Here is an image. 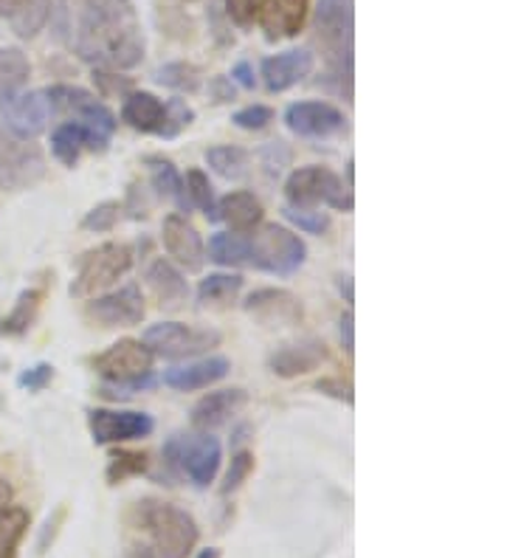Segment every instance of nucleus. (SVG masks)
Wrapping results in <instances>:
<instances>
[{
    "label": "nucleus",
    "mask_w": 507,
    "mask_h": 558,
    "mask_svg": "<svg viewBox=\"0 0 507 558\" xmlns=\"http://www.w3.org/2000/svg\"><path fill=\"white\" fill-rule=\"evenodd\" d=\"M240 291H243V277H237V274H209L197 286V300L203 305H224V302L237 300Z\"/></svg>",
    "instance_id": "nucleus-32"
},
{
    "label": "nucleus",
    "mask_w": 507,
    "mask_h": 558,
    "mask_svg": "<svg viewBox=\"0 0 507 558\" xmlns=\"http://www.w3.org/2000/svg\"><path fill=\"white\" fill-rule=\"evenodd\" d=\"M311 0H263L257 7L259 32L268 43L291 40L307 23Z\"/></svg>",
    "instance_id": "nucleus-16"
},
{
    "label": "nucleus",
    "mask_w": 507,
    "mask_h": 558,
    "mask_svg": "<svg viewBox=\"0 0 507 558\" xmlns=\"http://www.w3.org/2000/svg\"><path fill=\"white\" fill-rule=\"evenodd\" d=\"M285 198L291 209H316V206H330L336 211H352L350 186L327 167H302L293 172L285 184Z\"/></svg>",
    "instance_id": "nucleus-7"
},
{
    "label": "nucleus",
    "mask_w": 507,
    "mask_h": 558,
    "mask_svg": "<svg viewBox=\"0 0 507 558\" xmlns=\"http://www.w3.org/2000/svg\"><path fill=\"white\" fill-rule=\"evenodd\" d=\"M209 259L226 268L249 266V240L237 234H215L209 240Z\"/></svg>",
    "instance_id": "nucleus-33"
},
{
    "label": "nucleus",
    "mask_w": 507,
    "mask_h": 558,
    "mask_svg": "<svg viewBox=\"0 0 507 558\" xmlns=\"http://www.w3.org/2000/svg\"><path fill=\"white\" fill-rule=\"evenodd\" d=\"M133 268V248L124 243L96 245L80 257L76 277L71 282V296L85 300L99 291H108Z\"/></svg>",
    "instance_id": "nucleus-8"
},
{
    "label": "nucleus",
    "mask_w": 507,
    "mask_h": 558,
    "mask_svg": "<svg viewBox=\"0 0 507 558\" xmlns=\"http://www.w3.org/2000/svg\"><path fill=\"white\" fill-rule=\"evenodd\" d=\"M231 369V361L224 355H212V359L192 361L183 367H172L164 373V384L178 392H195V389H206L212 384L224 381Z\"/></svg>",
    "instance_id": "nucleus-20"
},
{
    "label": "nucleus",
    "mask_w": 507,
    "mask_h": 558,
    "mask_svg": "<svg viewBox=\"0 0 507 558\" xmlns=\"http://www.w3.org/2000/svg\"><path fill=\"white\" fill-rule=\"evenodd\" d=\"M251 471H254V454H251V451H237V454L231 457L229 474H226L224 485H220V494H224V497L234 494V490L251 477Z\"/></svg>",
    "instance_id": "nucleus-39"
},
{
    "label": "nucleus",
    "mask_w": 507,
    "mask_h": 558,
    "mask_svg": "<svg viewBox=\"0 0 507 558\" xmlns=\"http://www.w3.org/2000/svg\"><path fill=\"white\" fill-rule=\"evenodd\" d=\"M164 460L176 474L190 477L195 488H209L220 471L224 449H220V440L212 435H172L164 446Z\"/></svg>",
    "instance_id": "nucleus-6"
},
{
    "label": "nucleus",
    "mask_w": 507,
    "mask_h": 558,
    "mask_svg": "<svg viewBox=\"0 0 507 558\" xmlns=\"http://www.w3.org/2000/svg\"><path fill=\"white\" fill-rule=\"evenodd\" d=\"M231 82H240V85H243L245 90L254 88V85H257V76H254V69H251V62H245V60L237 62L234 69H231Z\"/></svg>",
    "instance_id": "nucleus-48"
},
{
    "label": "nucleus",
    "mask_w": 507,
    "mask_h": 558,
    "mask_svg": "<svg viewBox=\"0 0 507 558\" xmlns=\"http://www.w3.org/2000/svg\"><path fill=\"white\" fill-rule=\"evenodd\" d=\"M341 293H347V302H352V277H341Z\"/></svg>",
    "instance_id": "nucleus-53"
},
{
    "label": "nucleus",
    "mask_w": 507,
    "mask_h": 558,
    "mask_svg": "<svg viewBox=\"0 0 507 558\" xmlns=\"http://www.w3.org/2000/svg\"><path fill=\"white\" fill-rule=\"evenodd\" d=\"M94 82H96V88H99V96H105V99L130 94V90H133V82H130L128 76H119L113 74V71H105V69L94 71Z\"/></svg>",
    "instance_id": "nucleus-43"
},
{
    "label": "nucleus",
    "mask_w": 507,
    "mask_h": 558,
    "mask_svg": "<svg viewBox=\"0 0 507 558\" xmlns=\"http://www.w3.org/2000/svg\"><path fill=\"white\" fill-rule=\"evenodd\" d=\"M124 558H156V553L149 550V547H144V545H133Z\"/></svg>",
    "instance_id": "nucleus-52"
},
{
    "label": "nucleus",
    "mask_w": 507,
    "mask_h": 558,
    "mask_svg": "<svg viewBox=\"0 0 507 558\" xmlns=\"http://www.w3.org/2000/svg\"><path fill=\"white\" fill-rule=\"evenodd\" d=\"M74 46L96 69H135L147 46L133 0H85Z\"/></svg>",
    "instance_id": "nucleus-1"
},
{
    "label": "nucleus",
    "mask_w": 507,
    "mask_h": 558,
    "mask_svg": "<svg viewBox=\"0 0 507 558\" xmlns=\"http://www.w3.org/2000/svg\"><path fill=\"white\" fill-rule=\"evenodd\" d=\"M206 163L226 181H237L249 170V153L234 144H220V147H209L206 150Z\"/></svg>",
    "instance_id": "nucleus-31"
},
{
    "label": "nucleus",
    "mask_w": 507,
    "mask_h": 558,
    "mask_svg": "<svg viewBox=\"0 0 507 558\" xmlns=\"http://www.w3.org/2000/svg\"><path fill=\"white\" fill-rule=\"evenodd\" d=\"M327 361V348L322 339H302L282 344L277 353L268 359L270 373L279 378H299L313 369H318Z\"/></svg>",
    "instance_id": "nucleus-18"
},
{
    "label": "nucleus",
    "mask_w": 507,
    "mask_h": 558,
    "mask_svg": "<svg viewBox=\"0 0 507 558\" xmlns=\"http://www.w3.org/2000/svg\"><path fill=\"white\" fill-rule=\"evenodd\" d=\"M352 325H355V319H352L350 311H347V314H341V344H345L347 355H352V350H355V339H352Z\"/></svg>",
    "instance_id": "nucleus-49"
},
{
    "label": "nucleus",
    "mask_w": 507,
    "mask_h": 558,
    "mask_svg": "<svg viewBox=\"0 0 507 558\" xmlns=\"http://www.w3.org/2000/svg\"><path fill=\"white\" fill-rule=\"evenodd\" d=\"M156 82L181 94H195L201 88V69L192 62H167L156 71Z\"/></svg>",
    "instance_id": "nucleus-34"
},
{
    "label": "nucleus",
    "mask_w": 507,
    "mask_h": 558,
    "mask_svg": "<svg viewBox=\"0 0 507 558\" xmlns=\"http://www.w3.org/2000/svg\"><path fill=\"white\" fill-rule=\"evenodd\" d=\"M147 167L153 172V186L158 190V195L164 198L176 201V206L181 211H190V198H186V186H183V178L181 172L176 170V163L169 161V158L161 156H149L147 158Z\"/></svg>",
    "instance_id": "nucleus-26"
},
{
    "label": "nucleus",
    "mask_w": 507,
    "mask_h": 558,
    "mask_svg": "<svg viewBox=\"0 0 507 558\" xmlns=\"http://www.w3.org/2000/svg\"><path fill=\"white\" fill-rule=\"evenodd\" d=\"M135 522L153 538L156 558H186L201 538L195 517L161 499H144L135 505Z\"/></svg>",
    "instance_id": "nucleus-3"
},
{
    "label": "nucleus",
    "mask_w": 507,
    "mask_h": 558,
    "mask_svg": "<svg viewBox=\"0 0 507 558\" xmlns=\"http://www.w3.org/2000/svg\"><path fill=\"white\" fill-rule=\"evenodd\" d=\"M217 344H220L217 330H203V327H190L181 325V322H161V325H153L144 333V348L149 353L172 361L209 353Z\"/></svg>",
    "instance_id": "nucleus-9"
},
{
    "label": "nucleus",
    "mask_w": 507,
    "mask_h": 558,
    "mask_svg": "<svg viewBox=\"0 0 507 558\" xmlns=\"http://www.w3.org/2000/svg\"><path fill=\"white\" fill-rule=\"evenodd\" d=\"M85 150H108L105 144L96 142V136L88 128H82L76 119L71 122L57 124L55 133H51V153H55L57 161H62L65 167H76L80 156Z\"/></svg>",
    "instance_id": "nucleus-24"
},
{
    "label": "nucleus",
    "mask_w": 507,
    "mask_h": 558,
    "mask_svg": "<svg viewBox=\"0 0 507 558\" xmlns=\"http://www.w3.org/2000/svg\"><path fill=\"white\" fill-rule=\"evenodd\" d=\"M318 392H325V396L336 398V401H345L347 407H352V384L345 381L341 375H336V378H322V381L316 384Z\"/></svg>",
    "instance_id": "nucleus-45"
},
{
    "label": "nucleus",
    "mask_w": 507,
    "mask_h": 558,
    "mask_svg": "<svg viewBox=\"0 0 507 558\" xmlns=\"http://www.w3.org/2000/svg\"><path fill=\"white\" fill-rule=\"evenodd\" d=\"M43 175H46V156L40 147L21 142L0 128V190H28Z\"/></svg>",
    "instance_id": "nucleus-10"
},
{
    "label": "nucleus",
    "mask_w": 507,
    "mask_h": 558,
    "mask_svg": "<svg viewBox=\"0 0 507 558\" xmlns=\"http://www.w3.org/2000/svg\"><path fill=\"white\" fill-rule=\"evenodd\" d=\"M195 558H220V550L217 547H209V550H201Z\"/></svg>",
    "instance_id": "nucleus-54"
},
{
    "label": "nucleus",
    "mask_w": 507,
    "mask_h": 558,
    "mask_svg": "<svg viewBox=\"0 0 507 558\" xmlns=\"http://www.w3.org/2000/svg\"><path fill=\"white\" fill-rule=\"evenodd\" d=\"M122 122H128L138 133H156V136H161L164 122H167V108L149 90H130L122 105Z\"/></svg>",
    "instance_id": "nucleus-23"
},
{
    "label": "nucleus",
    "mask_w": 507,
    "mask_h": 558,
    "mask_svg": "<svg viewBox=\"0 0 507 558\" xmlns=\"http://www.w3.org/2000/svg\"><path fill=\"white\" fill-rule=\"evenodd\" d=\"M51 7H55V0H26L21 12L9 21V26L21 40H32V37L40 35L43 26L51 17Z\"/></svg>",
    "instance_id": "nucleus-30"
},
{
    "label": "nucleus",
    "mask_w": 507,
    "mask_h": 558,
    "mask_svg": "<svg viewBox=\"0 0 507 558\" xmlns=\"http://www.w3.org/2000/svg\"><path fill=\"white\" fill-rule=\"evenodd\" d=\"M285 218L291 220L293 226H299V229L307 234H325L327 229H330V218H327V211L291 209V206H285Z\"/></svg>",
    "instance_id": "nucleus-40"
},
{
    "label": "nucleus",
    "mask_w": 507,
    "mask_h": 558,
    "mask_svg": "<svg viewBox=\"0 0 507 558\" xmlns=\"http://www.w3.org/2000/svg\"><path fill=\"white\" fill-rule=\"evenodd\" d=\"M231 122L237 124L240 130H263L274 122V110L268 105H249V108L237 110Z\"/></svg>",
    "instance_id": "nucleus-42"
},
{
    "label": "nucleus",
    "mask_w": 507,
    "mask_h": 558,
    "mask_svg": "<svg viewBox=\"0 0 507 558\" xmlns=\"http://www.w3.org/2000/svg\"><path fill=\"white\" fill-rule=\"evenodd\" d=\"M183 186H186V198H190V204L197 206L209 220H217V198L215 190H212L209 184V175L201 170H190L186 172Z\"/></svg>",
    "instance_id": "nucleus-35"
},
{
    "label": "nucleus",
    "mask_w": 507,
    "mask_h": 558,
    "mask_svg": "<svg viewBox=\"0 0 507 558\" xmlns=\"http://www.w3.org/2000/svg\"><path fill=\"white\" fill-rule=\"evenodd\" d=\"M90 367L110 384L105 389H116L105 396H130L153 387V353L144 348V341H116L105 353L94 355Z\"/></svg>",
    "instance_id": "nucleus-4"
},
{
    "label": "nucleus",
    "mask_w": 507,
    "mask_h": 558,
    "mask_svg": "<svg viewBox=\"0 0 507 558\" xmlns=\"http://www.w3.org/2000/svg\"><path fill=\"white\" fill-rule=\"evenodd\" d=\"M313 54L304 48H291L282 54H274L263 60V82L270 94H282V90L293 88L304 76L313 74Z\"/></svg>",
    "instance_id": "nucleus-19"
},
{
    "label": "nucleus",
    "mask_w": 507,
    "mask_h": 558,
    "mask_svg": "<svg viewBox=\"0 0 507 558\" xmlns=\"http://www.w3.org/2000/svg\"><path fill=\"white\" fill-rule=\"evenodd\" d=\"M245 403H249L245 389H217V392H209V396H203L195 403V409H192V426L201 432L217 429V426L229 423Z\"/></svg>",
    "instance_id": "nucleus-21"
},
{
    "label": "nucleus",
    "mask_w": 507,
    "mask_h": 558,
    "mask_svg": "<svg viewBox=\"0 0 507 558\" xmlns=\"http://www.w3.org/2000/svg\"><path fill=\"white\" fill-rule=\"evenodd\" d=\"M32 517L23 505H9L0 511V558H17Z\"/></svg>",
    "instance_id": "nucleus-29"
},
{
    "label": "nucleus",
    "mask_w": 507,
    "mask_h": 558,
    "mask_svg": "<svg viewBox=\"0 0 507 558\" xmlns=\"http://www.w3.org/2000/svg\"><path fill=\"white\" fill-rule=\"evenodd\" d=\"M147 471V454L142 451H116L108 457V483L122 485L124 480L138 477Z\"/></svg>",
    "instance_id": "nucleus-36"
},
{
    "label": "nucleus",
    "mask_w": 507,
    "mask_h": 558,
    "mask_svg": "<svg viewBox=\"0 0 507 558\" xmlns=\"http://www.w3.org/2000/svg\"><path fill=\"white\" fill-rule=\"evenodd\" d=\"M9 502H12V485L7 480H0V511L9 508Z\"/></svg>",
    "instance_id": "nucleus-51"
},
{
    "label": "nucleus",
    "mask_w": 507,
    "mask_h": 558,
    "mask_svg": "<svg viewBox=\"0 0 507 558\" xmlns=\"http://www.w3.org/2000/svg\"><path fill=\"white\" fill-rule=\"evenodd\" d=\"M51 378H55V367L51 364H34L26 373H21L17 384L23 389H28V392H40V389H46L51 384Z\"/></svg>",
    "instance_id": "nucleus-44"
},
{
    "label": "nucleus",
    "mask_w": 507,
    "mask_h": 558,
    "mask_svg": "<svg viewBox=\"0 0 507 558\" xmlns=\"http://www.w3.org/2000/svg\"><path fill=\"white\" fill-rule=\"evenodd\" d=\"M307 259V245L285 226L268 223L249 238V266L259 271L291 277Z\"/></svg>",
    "instance_id": "nucleus-5"
},
{
    "label": "nucleus",
    "mask_w": 507,
    "mask_h": 558,
    "mask_svg": "<svg viewBox=\"0 0 507 558\" xmlns=\"http://www.w3.org/2000/svg\"><path fill=\"white\" fill-rule=\"evenodd\" d=\"M313 32L327 62V76L336 80L338 94L352 99V40H355L352 0H318Z\"/></svg>",
    "instance_id": "nucleus-2"
},
{
    "label": "nucleus",
    "mask_w": 507,
    "mask_h": 558,
    "mask_svg": "<svg viewBox=\"0 0 507 558\" xmlns=\"http://www.w3.org/2000/svg\"><path fill=\"white\" fill-rule=\"evenodd\" d=\"M257 0H226V9H229V17L237 26H251L254 14H257Z\"/></svg>",
    "instance_id": "nucleus-46"
},
{
    "label": "nucleus",
    "mask_w": 507,
    "mask_h": 558,
    "mask_svg": "<svg viewBox=\"0 0 507 558\" xmlns=\"http://www.w3.org/2000/svg\"><path fill=\"white\" fill-rule=\"evenodd\" d=\"M161 238L164 248H167V254L176 259L178 266H183L186 271H201L203 263H206V245H203L201 234H197V229L190 220L183 218V215H169L164 220Z\"/></svg>",
    "instance_id": "nucleus-17"
},
{
    "label": "nucleus",
    "mask_w": 507,
    "mask_h": 558,
    "mask_svg": "<svg viewBox=\"0 0 507 558\" xmlns=\"http://www.w3.org/2000/svg\"><path fill=\"white\" fill-rule=\"evenodd\" d=\"M209 94L215 102H234L237 99V88L229 76H215V80L209 82Z\"/></svg>",
    "instance_id": "nucleus-47"
},
{
    "label": "nucleus",
    "mask_w": 507,
    "mask_h": 558,
    "mask_svg": "<svg viewBox=\"0 0 507 558\" xmlns=\"http://www.w3.org/2000/svg\"><path fill=\"white\" fill-rule=\"evenodd\" d=\"M144 279H147V288L153 293V300L158 302V307L178 311L186 302V296H190V286H186L183 274L172 263H167V259H156L147 268Z\"/></svg>",
    "instance_id": "nucleus-22"
},
{
    "label": "nucleus",
    "mask_w": 507,
    "mask_h": 558,
    "mask_svg": "<svg viewBox=\"0 0 507 558\" xmlns=\"http://www.w3.org/2000/svg\"><path fill=\"white\" fill-rule=\"evenodd\" d=\"M263 204L251 192H231L224 201H217V220H226L234 234L254 232L263 223Z\"/></svg>",
    "instance_id": "nucleus-25"
},
{
    "label": "nucleus",
    "mask_w": 507,
    "mask_h": 558,
    "mask_svg": "<svg viewBox=\"0 0 507 558\" xmlns=\"http://www.w3.org/2000/svg\"><path fill=\"white\" fill-rule=\"evenodd\" d=\"M124 206L119 201H105V204L94 206V209L82 218V229H88V232H110L119 218H122Z\"/></svg>",
    "instance_id": "nucleus-37"
},
{
    "label": "nucleus",
    "mask_w": 507,
    "mask_h": 558,
    "mask_svg": "<svg viewBox=\"0 0 507 558\" xmlns=\"http://www.w3.org/2000/svg\"><path fill=\"white\" fill-rule=\"evenodd\" d=\"M164 108H167V122H164L161 138H176L183 128L195 122V110L186 105V99H169Z\"/></svg>",
    "instance_id": "nucleus-38"
},
{
    "label": "nucleus",
    "mask_w": 507,
    "mask_h": 558,
    "mask_svg": "<svg viewBox=\"0 0 507 558\" xmlns=\"http://www.w3.org/2000/svg\"><path fill=\"white\" fill-rule=\"evenodd\" d=\"M285 124L302 138H333L347 133V117L330 102H297L285 110Z\"/></svg>",
    "instance_id": "nucleus-14"
},
{
    "label": "nucleus",
    "mask_w": 507,
    "mask_h": 558,
    "mask_svg": "<svg viewBox=\"0 0 507 558\" xmlns=\"http://www.w3.org/2000/svg\"><path fill=\"white\" fill-rule=\"evenodd\" d=\"M51 117H57L51 96L46 90H28V94L9 96L7 102H0V119L14 138L28 142L37 138L48 128Z\"/></svg>",
    "instance_id": "nucleus-11"
},
{
    "label": "nucleus",
    "mask_w": 507,
    "mask_h": 558,
    "mask_svg": "<svg viewBox=\"0 0 507 558\" xmlns=\"http://www.w3.org/2000/svg\"><path fill=\"white\" fill-rule=\"evenodd\" d=\"M144 314H147V307H144L142 288L133 286V282L85 305V316L101 327L142 325Z\"/></svg>",
    "instance_id": "nucleus-13"
},
{
    "label": "nucleus",
    "mask_w": 507,
    "mask_h": 558,
    "mask_svg": "<svg viewBox=\"0 0 507 558\" xmlns=\"http://www.w3.org/2000/svg\"><path fill=\"white\" fill-rule=\"evenodd\" d=\"M43 296L46 293L37 291V288H28L17 296L14 307L9 311L3 319H0V336H23L28 333V327L34 325L37 314H40V305H43Z\"/></svg>",
    "instance_id": "nucleus-28"
},
{
    "label": "nucleus",
    "mask_w": 507,
    "mask_h": 558,
    "mask_svg": "<svg viewBox=\"0 0 507 558\" xmlns=\"http://www.w3.org/2000/svg\"><path fill=\"white\" fill-rule=\"evenodd\" d=\"M259 163H263V170L268 172V178L282 175L285 167L291 163V150H288V144L285 142L265 144L263 150H259Z\"/></svg>",
    "instance_id": "nucleus-41"
},
{
    "label": "nucleus",
    "mask_w": 507,
    "mask_h": 558,
    "mask_svg": "<svg viewBox=\"0 0 507 558\" xmlns=\"http://www.w3.org/2000/svg\"><path fill=\"white\" fill-rule=\"evenodd\" d=\"M23 3L26 0H0V17H7V21H12L14 14L21 12Z\"/></svg>",
    "instance_id": "nucleus-50"
},
{
    "label": "nucleus",
    "mask_w": 507,
    "mask_h": 558,
    "mask_svg": "<svg viewBox=\"0 0 507 558\" xmlns=\"http://www.w3.org/2000/svg\"><path fill=\"white\" fill-rule=\"evenodd\" d=\"M243 307L263 327H297L304 316L299 296L285 288H259L243 302Z\"/></svg>",
    "instance_id": "nucleus-15"
},
{
    "label": "nucleus",
    "mask_w": 507,
    "mask_h": 558,
    "mask_svg": "<svg viewBox=\"0 0 507 558\" xmlns=\"http://www.w3.org/2000/svg\"><path fill=\"white\" fill-rule=\"evenodd\" d=\"M88 429L96 446H110V442H128L153 435L156 421L147 412H133V409H90Z\"/></svg>",
    "instance_id": "nucleus-12"
},
{
    "label": "nucleus",
    "mask_w": 507,
    "mask_h": 558,
    "mask_svg": "<svg viewBox=\"0 0 507 558\" xmlns=\"http://www.w3.org/2000/svg\"><path fill=\"white\" fill-rule=\"evenodd\" d=\"M28 76H32V62L21 48H0V102L21 94Z\"/></svg>",
    "instance_id": "nucleus-27"
}]
</instances>
